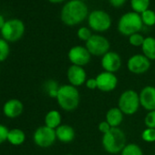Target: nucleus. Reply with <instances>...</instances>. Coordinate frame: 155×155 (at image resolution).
Segmentation results:
<instances>
[{"mask_svg": "<svg viewBox=\"0 0 155 155\" xmlns=\"http://www.w3.org/2000/svg\"><path fill=\"white\" fill-rule=\"evenodd\" d=\"M124 115L131 116L138 112L140 107L139 93L131 89L124 91L119 97L117 106Z\"/></svg>", "mask_w": 155, "mask_h": 155, "instance_id": "obj_5", "label": "nucleus"}, {"mask_svg": "<svg viewBox=\"0 0 155 155\" xmlns=\"http://www.w3.org/2000/svg\"><path fill=\"white\" fill-rule=\"evenodd\" d=\"M92 35L93 34L91 32V29L90 28H87V27L80 28L77 32V36H78V38H79V39L81 41H84L85 43L91 38Z\"/></svg>", "mask_w": 155, "mask_h": 155, "instance_id": "obj_28", "label": "nucleus"}, {"mask_svg": "<svg viewBox=\"0 0 155 155\" xmlns=\"http://www.w3.org/2000/svg\"><path fill=\"white\" fill-rule=\"evenodd\" d=\"M8 131H9V129L7 126L0 123V144L8 141Z\"/></svg>", "mask_w": 155, "mask_h": 155, "instance_id": "obj_31", "label": "nucleus"}, {"mask_svg": "<svg viewBox=\"0 0 155 155\" xmlns=\"http://www.w3.org/2000/svg\"><path fill=\"white\" fill-rule=\"evenodd\" d=\"M95 79L98 90L102 92H111L116 90L119 84V79L115 73L104 70L99 73Z\"/></svg>", "mask_w": 155, "mask_h": 155, "instance_id": "obj_12", "label": "nucleus"}, {"mask_svg": "<svg viewBox=\"0 0 155 155\" xmlns=\"http://www.w3.org/2000/svg\"><path fill=\"white\" fill-rule=\"evenodd\" d=\"M26 140V133L18 128L9 130L8 135V141L13 146H20Z\"/></svg>", "mask_w": 155, "mask_h": 155, "instance_id": "obj_20", "label": "nucleus"}, {"mask_svg": "<svg viewBox=\"0 0 155 155\" xmlns=\"http://www.w3.org/2000/svg\"><path fill=\"white\" fill-rule=\"evenodd\" d=\"M25 24L22 20L18 18H12L6 21L3 28L0 30L2 38L8 42H17L24 36Z\"/></svg>", "mask_w": 155, "mask_h": 155, "instance_id": "obj_6", "label": "nucleus"}, {"mask_svg": "<svg viewBox=\"0 0 155 155\" xmlns=\"http://www.w3.org/2000/svg\"><path fill=\"white\" fill-rule=\"evenodd\" d=\"M88 17L89 8L81 0H69L63 6L60 12L61 21L68 27L81 24Z\"/></svg>", "mask_w": 155, "mask_h": 155, "instance_id": "obj_1", "label": "nucleus"}, {"mask_svg": "<svg viewBox=\"0 0 155 155\" xmlns=\"http://www.w3.org/2000/svg\"><path fill=\"white\" fill-rule=\"evenodd\" d=\"M68 58L71 65H76L83 67L88 65L91 60V55L87 49L86 47L83 46H74L68 52Z\"/></svg>", "mask_w": 155, "mask_h": 155, "instance_id": "obj_11", "label": "nucleus"}, {"mask_svg": "<svg viewBox=\"0 0 155 155\" xmlns=\"http://www.w3.org/2000/svg\"><path fill=\"white\" fill-rule=\"evenodd\" d=\"M55 130L57 140L62 143H70L75 140L76 131L69 124H61Z\"/></svg>", "mask_w": 155, "mask_h": 155, "instance_id": "obj_17", "label": "nucleus"}, {"mask_svg": "<svg viewBox=\"0 0 155 155\" xmlns=\"http://www.w3.org/2000/svg\"><path fill=\"white\" fill-rule=\"evenodd\" d=\"M140 137H141L142 140L147 143L155 142V129H152V128L144 129L141 132Z\"/></svg>", "mask_w": 155, "mask_h": 155, "instance_id": "obj_27", "label": "nucleus"}, {"mask_svg": "<svg viewBox=\"0 0 155 155\" xmlns=\"http://www.w3.org/2000/svg\"><path fill=\"white\" fill-rule=\"evenodd\" d=\"M81 1H84V0H81Z\"/></svg>", "mask_w": 155, "mask_h": 155, "instance_id": "obj_38", "label": "nucleus"}, {"mask_svg": "<svg viewBox=\"0 0 155 155\" xmlns=\"http://www.w3.org/2000/svg\"><path fill=\"white\" fill-rule=\"evenodd\" d=\"M101 65L104 71L116 73L122 66V59L117 52L110 50L103 57H101Z\"/></svg>", "mask_w": 155, "mask_h": 155, "instance_id": "obj_14", "label": "nucleus"}, {"mask_svg": "<svg viewBox=\"0 0 155 155\" xmlns=\"http://www.w3.org/2000/svg\"><path fill=\"white\" fill-rule=\"evenodd\" d=\"M5 23H6L5 18H4L2 15H0V30H1V29L3 28V27H4Z\"/></svg>", "mask_w": 155, "mask_h": 155, "instance_id": "obj_35", "label": "nucleus"}, {"mask_svg": "<svg viewBox=\"0 0 155 155\" xmlns=\"http://www.w3.org/2000/svg\"><path fill=\"white\" fill-rule=\"evenodd\" d=\"M154 155H155V154H154Z\"/></svg>", "mask_w": 155, "mask_h": 155, "instance_id": "obj_39", "label": "nucleus"}, {"mask_svg": "<svg viewBox=\"0 0 155 155\" xmlns=\"http://www.w3.org/2000/svg\"><path fill=\"white\" fill-rule=\"evenodd\" d=\"M45 125L48 128L56 130L62 124V116L61 113L57 110H51L47 112L44 118Z\"/></svg>", "mask_w": 155, "mask_h": 155, "instance_id": "obj_19", "label": "nucleus"}, {"mask_svg": "<svg viewBox=\"0 0 155 155\" xmlns=\"http://www.w3.org/2000/svg\"><path fill=\"white\" fill-rule=\"evenodd\" d=\"M109 2L114 8H121L125 4L126 0H109Z\"/></svg>", "mask_w": 155, "mask_h": 155, "instance_id": "obj_34", "label": "nucleus"}, {"mask_svg": "<svg viewBox=\"0 0 155 155\" xmlns=\"http://www.w3.org/2000/svg\"><path fill=\"white\" fill-rule=\"evenodd\" d=\"M120 155H143L142 149L136 143H127Z\"/></svg>", "mask_w": 155, "mask_h": 155, "instance_id": "obj_24", "label": "nucleus"}, {"mask_svg": "<svg viewBox=\"0 0 155 155\" xmlns=\"http://www.w3.org/2000/svg\"><path fill=\"white\" fill-rule=\"evenodd\" d=\"M144 39H145V38L141 34L135 33L129 37V43L133 47H140L141 48V46L144 42Z\"/></svg>", "mask_w": 155, "mask_h": 155, "instance_id": "obj_29", "label": "nucleus"}, {"mask_svg": "<svg viewBox=\"0 0 155 155\" xmlns=\"http://www.w3.org/2000/svg\"><path fill=\"white\" fill-rule=\"evenodd\" d=\"M85 86L87 87V89L91 90V91H94V90H98L97 87V81L95 78H90V79L87 80Z\"/></svg>", "mask_w": 155, "mask_h": 155, "instance_id": "obj_33", "label": "nucleus"}, {"mask_svg": "<svg viewBox=\"0 0 155 155\" xmlns=\"http://www.w3.org/2000/svg\"><path fill=\"white\" fill-rule=\"evenodd\" d=\"M98 129H99L100 132H101L102 135H103V134L107 133V132L111 129V127H110V125L106 120H103V121H101V122L99 123Z\"/></svg>", "mask_w": 155, "mask_h": 155, "instance_id": "obj_32", "label": "nucleus"}, {"mask_svg": "<svg viewBox=\"0 0 155 155\" xmlns=\"http://www.w3.org/2000/svg\"><path fill=\"white\" fill-rule=\"evenodd\" d=\"M151 63L143 54H135L127 60L128 70L134 75H143L149 71Z\"/></svg>", "mask_w": 155, "mask_h": 155, "instance_id": "obj_10", "label": "nucleus"}, {"mask_svg": "<svg viewBox=\"0 0 155 155\" xmlns=\"http://www.w3.org/2000/svg\"><path fill=\"white\" fill-rule=\"evenodd\" d=\"M144 125L146 128L155 129V110L148 111L144 117Z\"/></svg>", "mask_w": 155, "mask_h": 155, "instance_id": "obj_30", "label": "nucleus"}, {"mask_svg": "<svg viewBox=\"0 0 155 155\" xmlns=\"http://www.w3.org/2000/svg\"><path fill=\"white\" fill-rule=\"evenodd\" d=\"M140 107L145 110H155V87L151 85L145 86L139 93Z\"/></svg>", "mask_w": 155, "mask_h": 155, "instance_id": "obj_15", "label": "nucleus"}, {"mask_svg": "<svg viewBox=\"0 0 155 155\" xmlns=\"http://www.w3.org/2000/svg\"><path fill=\"white\" fill-rule=\"evenodd\" d=\"M150 0H130V7L133 12L141 14L142 12L149 9Z\"/></svg>", "mask_w": 155, "mask_h": 155, "instance_id": "obj_23", "label": "nucleus"}, {"mask_svg": "<svg viewBox=\"0 0 155 155\" xmlns=\"http://www.w3.org/2000/svg\"><path fill=\"white\" fill-rule=\"evenodd\" d=\"M59 88H60V85L55 80H48L45 81V83L43 85V89H44V91L46 92V94L49 98L55 99V100L57 99Z\"/></svg>", "mask_w": 155, "mask_h": 155, "instance_id": "obj_22", "label": "nucleus"}, {"mask_svg": "<svg viewBox=\"0 0 155 155\" xmlns=\"http://www.w3.org/2000/svg\"><path fill=\"white\" fill-rule=\"evenodd\" d=\"M85 47L91 56L103 57L110 51V43L107 38L100 34H94L85 43Z\"/></svg>", "mask_w": 155, "mask_h": 155, "instance_id": "obj_8", "label": "nucleus"}, {"mask_svg": "<svg viewBox=\"0 0 155 155\" xmlns=\"http://www.w3.org/2000/svg\"><path fill=\"white\" fill-rule=\"evenodd\" d=\"M124 119L123 112L118 107H112L108 110L105 116V120L111 128H119Z\"/></svg>", "mask_w": 155, "mask_h": 155, "instance_id": "obj_18", "label": "nucleus"}, {"mask_svg": "<svg viewBox=\"0 0 155 155\" xmlns=\"http://www.w3.org/2000/svg\"><path fill=\"white\" fill-rule=\"evenodd\" d=\"M143 26L140 15L136 12H128L122 15L118 22V31L125 37L140 33Z\"/></svg>", "mask_w": 155, "mask_h": 155, "instance_id": "obj_4", "label": "nucleus"}, {"mask_svg": "<svg viewBox=\"0 0 155 155\" xmlns=\"http://www.w3.org/2000/svg\"><path fill=\"white\" fill-rule=\"evenodd\" d=\"M50 3H53V4H58V3H62L64 2L65 0H48Z\"/></svg>", "mask_w": 155, "mask_h": 155, "instance_id": "obj_36", "label": "nucleus"}, {"mask_svg": "<svg viewBox=\"0 0 155 155\" xmlns=\"http://www.w3.org/2000/svg\"><path fill=\"white\" fill-rule=\"evenodd\" d=\"M10 47L7 40L0 38V62H4L9 56Z\"/></svg>", "mask_w": 155, "mask_h": 155, "instance_id": "obj_26", "label": "nucleus"}, {"mask_svg": "<svg viewBox=\"0 0 155 155\" xmlns=\"http://www.w3.org/2000/svg\"><path fill=\"white\" fill-rule=\"evenodd\" d=\"M142 54L150 61L155 60V38L147 37L141 46Z\"/></svg>", "mask_w": 155, "mask_h": 155, "instance_id": "obj_21", "label": "nucleus"}, {"mask_svg": "<svg viewBox=\"0 0 155 155\" xmlns=\"http://www.w3.org/2000/svg\"><path fill=\"white\" fill-rule=\"evenodd\" d=\"M56 101L61 110L67 112L74 111L78 109L81 102L80 91L70 84L60 85Z\"/></svg>", "mask_w": 155, "mask_h": 155, "instance_id": "obj_2", "label": "nucleus"}, {"mask_svg": "<svg viewBox=\"0 0 155 155\" xmlns=\"http://www.w3.org/2000/svg\"><path fill=\"white\" fill-rule=\"evenodd\" d=\"M64 155H74V154H72V153H67V154H64Z\"/></svg>", "mask_w": 155, "mask_h": 155, "instance_id": "obj_37", "label": "nucleus"}, {"mask_svg": "<svg viewBox=\"0 0 155 155\" xmlns=\"http://www.w3.org/2000/svg\"><path fill=\"white\" fill-rule=\"evenodd\" d=\"M140 18L143 25L147 27H152L155 25V12L151 9H147L140 14Z\"/></svg>", "mask_w": 155, "mask_h": 155, "instance_id": "obj_25", "label": "nucleus"}, {"mask_svg": "<svg viewBox=\"0 0 155 155\" xmlns=\"http://www.w3.org/2000/svg\"><path fill=\"white\" fill-rule=\"evenodd\" d=\"M88 24L90 28L95 32H106L111 27V18L106 11L96 9L89 14Z\"/></svg>", "mask_w": 155, "mask_h": 155, "instance_id": "obj_7", "label": "nucleus"}, {"mask_svg": "<svg viewBox=\"0 0 155 155\" xmlns=\"http://www.w3.org/2000/svg\"><path fill=\"white\" fill-rule=\"evenodd\" d=\"M102 147L110 154L120 153L127 144L125 132L119 128H111L107 133L102 135Z\"/></svg>", "mask_w": 155, "mask_h": 155, "instance_id": "obj_3", "label": "nucleus"}, {"mask_svg": "<svg viewBox=\"0 0 155 155\" xmlns=\"http://www.w3.org/2000/svg\"><path fill=\"white\" fill-rule=\"evenodd\" d=\"M57 140L56 130L42 125L37 128L33 133V141L34 143L42 149H47L51 147Z\"/></svg>", "mask_w": 155, "mask_h": 155, "instance_id": "obj_9", "label": "nucleus"}, {"mask_svg": "<svg viewBox=\"0 0 155 155\" xmlns=\"http://www.w3.org/2000/svg\"><path fill=\"white\" fill-rule=\"evenodd\" d=\"M3 113L8 119H17L24 111V104L18 99H10L3 105Z\"/></svg>", "mask_w": 155, "mask_h": 155, "instance_id": "obj_16", "label": "nucleus"}, {"mask_svg": "<svg viewBox=\"0 0 155 155\" xmlns=\"http://www.w3.org/2000/svg\"><path fill=\"white\" fill-rule=\"evenodd\" d=\"M67 79L68 84L79 88L85 85L88 80L87 72L83 67L70 65L67 69Z\"/></svg>", "mask_w": 155, "mask_h": 155, "instance_id": "obj_13", "label": "nucleus"}]
</instances>
